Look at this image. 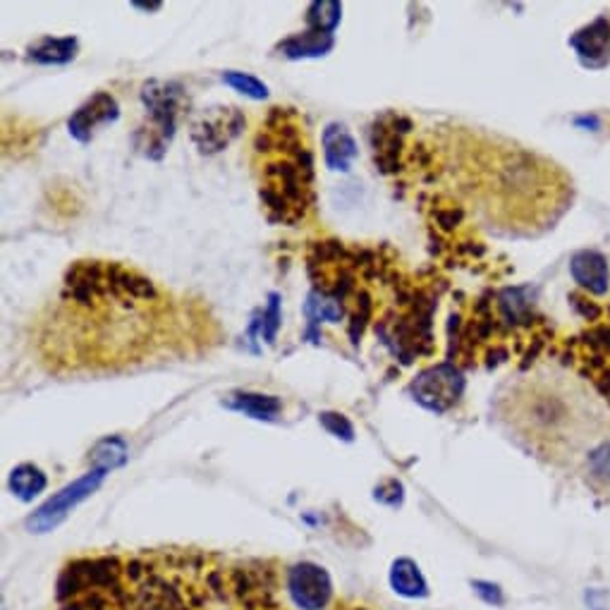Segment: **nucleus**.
<instances>
[{"instance_id":"obj_1","label":"nucleus","mask_w":610,"mask_h":610,"mask_svg":"<svg viewBox=\"0 0 610 610\" xmlns=\"http://www.w3.org/2000/svg\"><path fill=\"white\" fill-rule=\"evenodd\" d=\"M261 204L273 223L300 225L314 209V158L295 108H271L256 134Z\"/></svg>"},{"instance_id":"obj_2","label":"nucleus","mask_w":610,"mask_h":610,"mask_svg":"<svg viewBox=\"0 0 610 610\" xmlns=\"http://www.w3.org/2000/svg\"><path fill=\"white\" fill-rule=\"evenodd\" d=\"M142 101L146 106V113L151 118V127H142L137 139L146 137L142 149H146L149 158H161L166 142L173 139L178 127V115L185 94L178 82H149L142 89Z\"/></svg>"},{"instance_id":"obj_3","label":"nucleus","mask_w":610,"mask_h":610,"mask_svg":"<svg viewBox=\"0 0 610 610\" xmlns=\"http://www.w3.org/2000/svg\"><path fill=\"white\" fill-rule=\"evenodd\" d=\"M103 479H106L103 469H91V472L84 474V477H80L77 481H72L65 488H60V491L53 498H48L46 503L27 520V527L36 534L56 529L58 524L63 522L70 515V512L82 503V500H87L96 491V488L101 486Z\"/></svg>"},{"instance_id":"obj_4","label":"nucleus","mask_w":610,"mask_h":610,"mask_svg":"<svg viewBox=\"0 0 610 610\" xmlns=\"http://www.w3.org/2000/svg\"><path fill=\"white\" fill-rule=\"evenodd\" d=\"M462 390H465V381H462V374L455 369L453 364H438V366H434V369L422 371L412 381L414 400H417L419 405H424L426 410L438 412V414L455 407Z\"/></svg>"},{"instance_id":"obj_5","label":"nucleus","mask_w":610,"mask_h":610,"mask_svg":"<svg viewBox=\"0 0 610 610\" xmlns=\"http://www.w3.org/2000/svg\"><path fill=\"white\" fill-rule=\"evenodd\" d=\"M244 127V118L237 108H209L192 125V139L204 154L225 149Z\"/></svg>"},{"instance_id":"obj_6","label":"nucleus","mask_w":610,"mask_h":610,"mask_svg":"<svg viewBox=\"0 0 610 610\" xmlns=\"http://www.w3.org/2000/svg\"><path fill=\"white\" fill-rule=\"evenodd\" d=\"M120 118V106L115 101V96L108 91H96L91 99L84 101L72 118L68 120V130L72 137L77 142L87 144L96 134V130L103 125H111Z\"/></svg>"},{"instance_id":"obj_7","label":"nucleus","mask_w":610,"mask_h":610,"mask_svg":"<svg viewBox=\"0 0 610 610\" xmlns=\"http://www.w3.org/2000/svg\"><path fill=\"white\" fill-rule=\"evenodd\" d=\"M572 48L580 53L582 63L589 68H601L610 60V20L601 17L587 29L572 36Z\"/></svg>"},{"instance_id":"obj_8","label":"nucleus","mask_w":610,"mask_h":610,"mask_svg":"<svg viewBox=\"0 0 610 610\" xmlns=\"http://www.w3.org/2000/svg\"><path fill=\"white\" fill-rule=\"evenodd\" d=\"M359 149L357 142L352 137L350 130L343 122H331L324 130V158L326 166L335 170V173H347L352 163L357 161Z\"/></svg>"},{"instance_id":"obj_9","label":"nucleus","mask_w":610,"mask_h":610,"mask_svg":"<svg viewBox=\"0 0 610 610\" xmlns=\"http://www.w3.org/2000/svg\"><path fill=\"white\" fill-rule=\"evenodd\" d=\"M333 46H335L333 34L307 29V32L288 36L285 41H280L276 46V53L288 60H309V58L328 56L333 51Z\"/></svg>"},{"instance_id":"obj_10","label":"nucleus","mask_w":610,"mask_h":610,"mask_svg":"<svg viewBox=\"0 0 610 610\" xmlns=\"http://www.w3.org/2000/svg\"><path fill=\"white\" fill-rule=\"evenodd\" d=\"M80 51L77 36H44L27 48V58L39 65H68Z\"/></svg>"},{"instance_id":"obj_11","label":"nucleus","mask_w":610,"mask_h":610,"mask_svg":"<svg viewBox=\"0 0 610 610\" xmlns=\"http://www.w3.org/2000/svg\"><path fill=\"white\" fill-rule=\"evenodd\" d=\"M570 273H572V278H575V283L596 292V295H601V292L608 290L610 273H608V264L601 254H596V252L575 254L570 261Z\"/></svg>"},{"instance_id":"obj_12","label":"nucleus","mask_w":610,"mask_h":610,"mask_svg":"<svg viewBox=\"0 0 610 610\" xmlns=\"http://www.w3.org/2000/svg\"><path fill=\"white\" fill-rule=\"evenodd\" d=\"M223 405L228 410H235L247 414L252 419H261V422H273L280 410H283V402H280L276 395H261V393H230Z\"/></svg>"},{"instance_id":"obj_13","label":"nucleus","mask_w":610,"mask_h":610,"mask_svg":"<svg viewBox=\"0 0 610 610\" xmlns=\"http://www.w3.org/2000/svg\"><path fill=\"white\" fill-rule=\"evenodd\" d=\"M8 486H10L12 496H17L20 500H24V503H29V500H34L36 496H41L46 491L48 479L39 467L32 465V462H24V465L12 469Z\"/></svg>"},{"instance_id":"obj_14","label":"nucleus","mask_w":610,"mask_h":610,"mask_svg":"<svg viewBox=\"0 0 610 610\" xmlns=\"http://www.w3.org/2000/svg\"><path fill=\"white\" fill-rule=\"evenodd\" d=\"M390 584H393V589L398 594L410 596V599H417V596L429 594V589H426L424 575L410 558L395 560L393 570H390Z\"/></svg>"},{"instance_id":"obj_15","label":"nucleus","mask_w":610,"mask_h":610,"mask_svg":"<svg viewBox=\"0 0 610 610\" xmlns=\"http://www.w3.org/2000/svg\"><path fill=\"white\" fill-rule=\"evenodd\" d=\"M89 455H91V462L96 465V469L108 472V469L120 467L122 462L127 460V446H125V441H122V438L108 436V438H103V441L94 446Z\"/></svg>"},{"instance_id":"obj_16","label":"nucleus","mask_w":610,"mask_h":610,"mask_svg":"<svg viewBox=\"0 0 610 610\" xmlns=\"http://www.w3.org/2000/svg\"><path fill=\"white\" fill-rule=\"evenodd\" d=\"M343 17V5L335 3V0H316L307 8V24L309 29L333 34L335 27Z\"/></svg>"},{"instance_id":"obj_17","label":"nucleus","mask_w":610,"mask_h":610,"mask_svg":"<svg viewBox=\"0 0 610 610\" xmlns=\"http://www.w3.org/2000/svg\"><path fill=\"white\" fill-rule=\"evenodd\" d=\"M223 82L228 84V87H233L235 91L249 96V99H254V101H264L268 96L266 84L259 77L249 75V72H237V70L223 72Z\"/></svg>"},{"instance_id":"obj_18","label":"nucleus","mask_w":610,"mask_h":610,"mask_svg":"<svg viewBox=\"0 0 610 610\" xmlns=\"http://www.w3.org/2000/svg\"><path fill=\"white\" fill-rule=\"evenodd\" d=\"M319 422L324 424V429L328 434H333L335 438H343V441H352V438H355V426L350 424L345 414L324 412V414H319Z\"/></svg>"},{"instance_id":"obj_19","label":"nucleus","mask_w":610,"mask_h":610,"mask_svg":"<svg viewBox=\"0 0 610 610\" xmlns=\"http://www.w3.org/2000/svg\"><path fill=\"white\" fill-rule=\"evenodd\" d=\"M280 328V297L276 292L268 295V309L264 312V321H261V335L266 338V343H276Z\"/></svg>"}]
</instances>
